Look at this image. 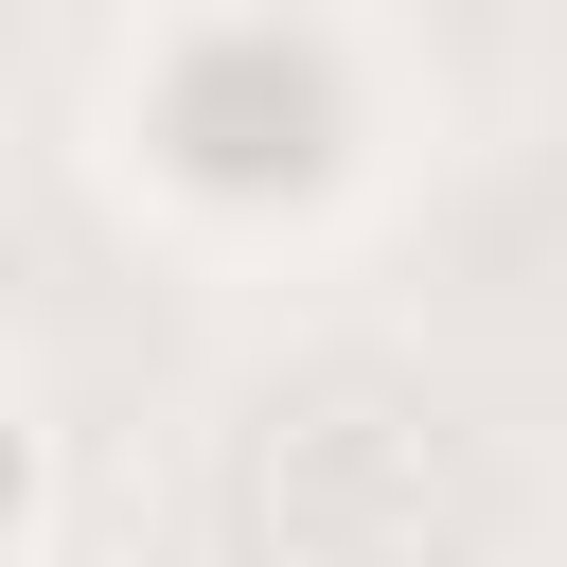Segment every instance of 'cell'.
<instances>
[{
  "label": "cell",
  "mask_w": 567,
  "mask_h": 567,
  "mask_svg": "<svg viewBox=\"0 0 567 567\" xmlns=\"http://www.w3.org/2000/svg\"><path fill=\"white\" fill-rule=\"evenodd\" d=\"M35 532H53V425H35L18 390H0V567H18Z\"/></svg>",
  "instance_id": "1"
}]
</instances>
